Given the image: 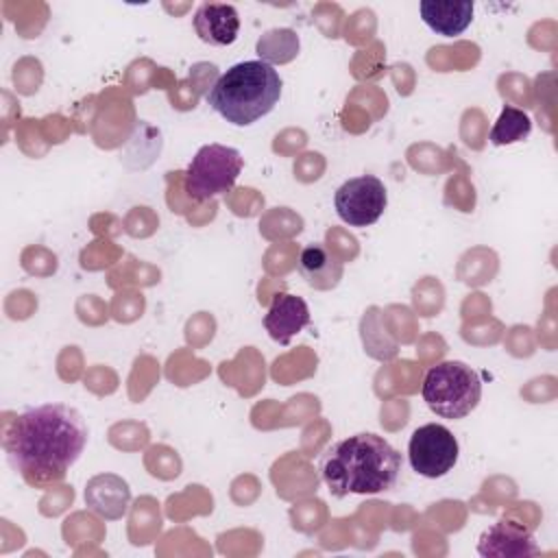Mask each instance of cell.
<instances>
[{
	"mask_svg": "<svg viewBox=\"0 0 558 558\" xmlns=\"http://www.w3.org/2000/svg\"><path fill=\"white\" fill-rule=\"evenodd\" d=\"M85 445L87 425L65 403H44L17 414L4 436L9 464L35 488L61 482Z\"/></svg>",
	"mask_w": 558,
	"mask_h": 558,
	"instance_id": "6da1fadb",
	"label": "cell"
},
{
	"mask_svg": "<svg viewBox=\"0 0 558 558\" xmlns=\"http://www.w3.org/2000/svg\"><path fill=\"white\" fill-rule=\"evenodd\" d=\"M320 477L333 497L375 495L395 488L401 473V453L371 432L331 442L318 462Z\"/></svg>",
	"mask_w": 558,
	"mask_h": 558,
	"instance_id": "7a4b0ae2",
	"label": "cell"
},
{
	"mask_svg": "<svg viewBox=\"0 0 558 558\" xmlns=\"http://www.w3.org/2000/svg\"><path fill=\"white\" fill-rule=\"evenodd\" d=\"M279 72L262 59L240 61L222 72L205 94L207 105L233 126H248L268 116L281 98Z\"/></svg>",
	"mask_w": 558,
	"mask_h": 558,
	"instance_id": "3957f363",
	"label": "cell"
},
{
	"mask_svg": "<svg viewBox=\"0 0 558 558\" xmlns=\"http://www.w3.org/2000/svg\"><path fill=\"white\" fill-rule=\"evenodd\" d=\"M421 395L436 416L456 421L477 408L482 399V379L469 364L447 360L425 373Z\"/></svg>",
	"mask_w": 558,
	"mask_h": 558,
	"instance_id": "277c9868",
	"label": "cell"
},
{
	"mask_svg": "<svg viewBox=\"0 0 558 558\" xmlns=\"http://www.w3.org/2000/svg\"><path fill=\"white\" fill-rule=\"evenodd\" d=\"M242 168L240 150L225 144L201 146L185 170V194L198 203L220 196L235 185Z\"/></svg>",
	"mask_w": 558,
	"mask_h": 558,
	"instance_id": "5b68a950",
	"label": "cell"
},
{
	"mask_svg": "<svg viewBox=\"0 0 558 558\" xmlns=\"http://www.w3.org/2000/svg\"><path fill=\"white\" fill-rule=\"evenodd\" d=\"M458 440L440 423H427L412 432L408 442V460L412 471L436 480L447 475L458 462Z\"/></svg>",
	"mask_w": 558,
	"mask_h": 558,
	"instance_id": "8992f818",
	"label": "cell"
},
{
	"mask_svg": "<svg viewBox=\"0 0 558 558\" xmlns=\"http://www.w3.org/2000/svg\"><path fill=\"white\" fill-rule=\"evenodd\" d=\"M388 205V192L381 179L360 174L344 181L333 196L336 214L349 227L375 225Z\"/></svg>",
	"mask_w": 558,
	"mask_h": 558,
	"instance_id": "52a82bcc",
	"label": "cell"
},
{
	"mask_svg": "<svg viewBox=\"0 0 558 558\" xmlns=\"http://www.w3.org/2000/svg\"><path fill=\"white\" fill-rule=\"evenodd\" d=\"M538 551L541 547L532 532L508 519L486 527L477 541V554L484 558H530Z\"/></svg>",
	"mask_w": 558,
	"mask_h": 558,
	"instance_id": "ba28073f",
	"label": "cell"
},
{
	"mask_svg": "<svg viewBox=\"0 0 558 558\" xmlns=\"http://www.w3.org/2000/svg\"><path fill=\"white\" fill-rule=\"evenodd\" d=\"M307 325H310L307 303L301 296L290 292L277 294L264 316V327L268 336L279 344H288L292 336L303 331Z\"/></svg>",
	"mask_w": 558,
	"mask_h": 558,
	"instance_id": "9c48e42d",
	"label": "cell"
},
{
	"mask_svg": "<svg viewBox=\"0 0 558 558\" xmlns=\"http://www.w3.org/2000/svg\"><path fill=\"white\" fill-rule=\"evenodd\" d=\"M192 24L201 41L209 46H231L238 39L240 15L233 4L203 2L194 13Z\"/></svg>",
	"mask_w": 558,
	"mask_h": 558,
	"instance_id": "30bf717a",
	"label": "cell"
},
{
	"mask_svg": "<svg viewBox=\"0 0 558 558\" xmlns=\"http://www.w3.org/2000/svg\"><path fill=\"white\" fill-rule=\"evenodd\" d=\"M129 501H131L129 484L113 473H102L87 482L85 504L102 519H109V521L122 519L129 510Z\"/></svg>",
	"mask_w": 558,
	"mask_h": 558,
	"instance_id": "8fae6325",
	"label": "cell"
},
{
	"mask_svg": "<svg viewBox=\"0 0 558 558\" xmlns=\"http://www.w3.org/2000/svg\"><path fill=\"white\" fill-rule=\"evenodd\" d=\"M421 20L442 37H456L462 35L471 22H473V2L471 0H460V2H449V0H423L418 4Z\"/></svg>",
	"mask_w": 558,
	"mask_h": 558,
	"instance_id": "7c38bea8",
	"label": "cell"
},
{
	"mask_svg": "<svg viewBox=\"0 0 558 558\" xmlns=\"http://www.w3.org/2000/svg\"><path fill=\"white\" fill-rule=\"evenodd\" d=\"M296 268L301 277L314 288H333L342 277V262L325 244H307L299 259Z\"/></svg>",
	"mask_w": 558,
	"mask_h": 558,
	"instance_id": "4fadbf2b",
	"label": "cell"
},
{
	"mask_svg": "<svg viewBox=\"0 0 558 558\" xmlns=\"http://www.w3.org/2000/svg\"><path fill=\"white\" fill-rule=\"evenodd\" d=\"M532 133V118L512 105H506L499 113V118L495 120L488 140L495 146H508V144H517L527 140Z\"/></svg>",
	"mask_w": 558,
	"mask_h": 558,
	"instance_id": "5bb4252c",
	"label": "cell"
}]
</instances>
